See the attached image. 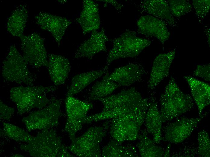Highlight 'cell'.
Here are the masks:
<instances>
[{"label":"cell","instance_id":"obj_1","mask_svg":"<svg viewBox=\"0 0 210 157\" xmlns=\"http://www.w3.org/2000/svg\"><path fill=\"white\" fill-rule=\"evenodd\" d=\"M103 105L100 113L87 116L84 123L111 119L138 110L148 108L149 98L143 97L135 87L123 89L116 94L99 99Z\"/></svg>","mask_w":210,"mask_h":157},{"label":"cell","instance_id":"obj_2","mask_svg":"<svg viewBox=\"0 0 210 157\" xmlns=\"http://www.w3.org/2000/svg\"><path fill=\"white\" fill-rule=\"evenodd\" d=\"M27 144L20 149L35 157H72L62 143L61 137L52 128L41 130Z\"/></svg>","mask_w":210,"mask_h":157},{"label":"cell","instance_id":"obj_3","mask_svg":"<svg viewBox=\"0 0 210 157\" xmlns=\"http://www.w3.org/2000/svg\"><path fill=\"white\" fill-rule=\"evenodd\" d=\"M162 123L171 120L191 110L194 104L192 97L182 91L172 76L160 99Z\"/></svg>","mask_w":210,"mask_h":157},{"label":"cell","instance_id":"obj_4","mask_svg":"<svg viewBox=\"0 0 210 157\" xmlns=\"http://www.w3.org/2000/svg\"><path fill=\"white\" fill-rule=\"evenodd\" d=\"M57 89L55 86L15 87L10 91V98L15 104L17 113L21 115L33 108L41 109L45 107L50 102L46 94Z\"/></svg>","mask_w":210,"mask_h":157},{"label":"cell","instance_id":"obj_5","mask_svg":"<svg viewBox=\"0 0 210 157\" xmlns=\"http://www.w3.org/2000/svg\"><path fill=\"white\" fill-rule=\"evenodd\" d=\"M111 120H107L99 126L89 128L82 135L72 142L67 149L81 157L101 156L100 143L107 134Z\"/></svg>","mask_w":210,"mask_h":157},{"label":"cell","instance_id":"obj_6","mask_svg":"<svg viewBox=\"0 0 210 157\" xmlns=\"http://www.w3.org/2000/svg\"><path fill=\"white\" fill-rule=\"evenodd\" d=\"M113 47L108 54L106 65L120 59L132 58L138 56L151 43L149 40L138 36L135 32L127 30L113 39Z\"/></svg>","mask_w":210,"mask_h":157},{"label":"cell","instance_id":"obj_7","mask_svg":"<svg viewBox=\"0 0 210 157\" xmlns=\"http://www.w3.org/2000/svg\"><path fill=\"white\" fill-rule=\"evenodd\" d=\"M148 109H142L111 119L110 133L113 139L122 143L137 139Z\"/></svg>","mask_w":210,"mask_h":157},{"label":"cell","instance_id":"obj_8","mask_svg":"<svg viewBox=\"0 0 210 157\" xmlns=\"http://www.w3.org/2000/svg\"><path fill=\"white\" fill-rule=\"evenodd\" d=\"M27 65L15 46L11 45L3 62L2 74L3 80L33 85L36 75L29 70Z\"/></svg>","mask_w":210,"mask_h":157},{"label":"cell","instance_id":"obj_9","mask_svg":"<svg viewBox=\"0 0 210 157\" xmlns=\"http://www.w3.org/2000/svg\"><path fill=\"white\" fill-rule=\"evenodd\" d=\"M59 100L53 98L48 105L34 111L22 119L27 131L52 128L59 123V118L63 115Z\"/></svg>","mask_w":210,"mask_h":157},{"label":"cell","instance_id":"obj_10","mask_svg":"<svg viewBox=\"0 0 210 157\" xmlns=\"http://www.w3.org/2000/svg\"><path fill=\"white\" fill-rule=\"evenodd\" d=\"M65 103L67 118L64 129L72 142L76 138V134L81 129L87 113L93 105L73 96H66Z\"/></svg>","mask_w":210,"mask_h":157},{"label":"cell","instance_id":"obj_11","mask_svg":"<svg viewBox=\"0 0 210 157\" xmlns=\"http://www.w3.org/2000/svg\"><path fill=\"white\" fill-rule=\"evenodd\" d=\"M22 56L26 62L30 66L40 68L47 67L48 57L44 39L37 32L23 35L20 38Z\"/></svg>","mask_w":210,"mask_h":157},{"label":"cell","instance_id":"obj_12","mask_svg":"<svg viewBox=\"0 0 210 157\" xmlns=\"http://www.w3.org/2000/svg\"><path fill=\"white\" fill-rule=\"evenodd\" d=\"M207 113L199 117L180 118L162 127L164 140L175 144L180 143L188 138Z\"/></svg>","mask_w":210,"mask_h":157},{"label":"cell","instance_id":"obj_13","mask_svg":"<svg viewBox=\"0 0 210 157\" xmlns=\"http://www.w3.org/2000/svg\"><path fill=\"white\" fill-rule=\"evenodd\" d=\"M35 22L42 30L51 34L59 47L66 29L72 21L66 18L42 11L35 17Z\"/></svg>","mask_w":210,"mask_h":157},{"label":"cell","instance_id":"obj_14","mask_svg":"<svg viewBox=\"0 0 210 157\" xmlns=\"http://www.w3.org/2000/svg\"><path fill=\"white\" fill-rule=\"evenodd\" d=\"M91 32L90 37L84 41L76 51L74 59L86 58L91 59L97 54L107 51L106 43L109 39L103 27L100 31Z\"/></svg>","mask_w":210,"mask_h":157},{"label":"cell","instance_id":"obj_15","mask_svg":"<svg viewBox=\"0 0 210 157\" xmlns=\"http://www.w3.org/2000/svg\"><path fill=\"white\" fill-rule=\"evenodd\" d=\"M138 32L147 37H154L164 44L170 36L166 23L153 16L147 15L141 17L136 23Z\"/></svg>","mask_w":210,"mask_h":157},{"label":"cell","instance_id":"obj_16","mask_svg":"<svg viewBox=\"0 0 210 157\" xmlns=\"http://www.w3.org/2000/svg\"><path fill=\"white\" fill-rule=\"evenodd\" d=\"M174 49L168 52L161 53L154 59L148 83V90L150 92L169 74L170 68L176 54Z\"/></svg>","mask_w":210,"mask_h":157},{"label":"cell","instance_id":"obj_17","mask_svg":"<svg viewBox=\"0 0 210 157\" xmlns=\"http://www.w3.org/2000/svg\"><path fill=\"white\" fill-rule=\"evenodd\" d=\"M145 74L146 71L141 65L132 62L116 68L108 78L120 86H128L141 81Z\"/></svg>","mask_w":210,"mask_h":157},{"label":"cell","instance_id":"obj_18","mask_svg":"<svg viewBox=\"0 0 210 157\" xmlns=\"http://www.w3.org/2000/svg\"><path fill=\"white\" fill-rule=\"evenodd\" d=\"M136 7L139 11L161 19L170 26L176 25L167 2L164 0H145L140 2Z\"/></svg>","mask_w":210,"mask_h":157},{"label":"cell","instance_id":"obj_19","mask_svg":"<svg viewBox=\"0 0 210 157\" xmlns=\"http://www.w3.org/2000/svg\"><path fill=\"white\" fill-rule=\"evenodd\" d=\"M75 21L84 34L98 29L101 23L98 5L92 0H83L82 11Z\"/></svg>","mask_w":210,"mask_h":157},{"label":"cell","instance_id":"obj_20","mask_svg":"<svg viewBox=\"0 0 210 157\" xmlns=\"http://www.w3.org/2000/svg\"><path fill=\"white\" fill-rule=\"evenodd\" d=\"M47 70L50 79L56 86L64 84L68 78L71 69L69 60L60 55H48Z\"/></svg>","mask_w":210,"mask_h":157},{"label":"cell","instance_id":"obj_21","mask_svg":"<svg viewBox=\"0 0 210 157\" xmlns=\"http://www.w3.org/2000/svg\"><path fill=\"white\" fill-rule=\"evenodd\" d=\"M149 104L146 113L144 122L146 130L152 135L153 141L159 144L163 139L162 121L158 110L156 98L153 93L149 97Z\"/></svg>","mask_w":210,"mask_h":157},{"label":"cell","instance_id":"obj_22","mask_svg":"<svg viewBox=\"0 0 210 157\" xmlns=\"http://www.w3.org/2000/svg\"><path fill=\"white\" fill-rule=\"evenodd\" d=\"M190 88L192 98L197 106L199 117L204 109L210 103V85L190 76H184Z\"/></svg>","mask_w":210,"mask_h":157},{"label":"cell","instance_id":"obj_23","mask_svg":"<svg viewBox=\"0 0 210 157\" xmlns=\"http://www.w3.org/2000/svg\"><path fill=\"white\" fill-rule=\"evenodd\" d=\"M108 67L106 65L100 69L83 72L74 76L72 78L66 96H73L82 91L91 83L108 72Z\"/></svg>","mask_w":210,"mask_h":157},{"label":"cell","instance_id":"obj_24","mask_svg":"<svg viewBox=\"0 0 210 157\" xmlns=\"http://www.w3.org/2000/svg\"><path fill=\"white\" fill-rule=\"evenodd\" d=\"M28 17V11L25 5L17 7L9 17L7 29L13 37L21 38L24 34Z\"/></svg>","mask_w":210,"mask_h":157},{"label":"cell","instance_id":"obj_25","mask_svg":"<svg viewBox=\"0 0 210 157\" xmlns=\"http://www.w3.org/2000/svg\"><path fill=\"white\" fill-rule=\"evenodd\" d=\"M136 146L140 156L142 157H163L164 151L148 136L146 130H140Z\"/></svg>","mask_w":210,"mask_h":157},{"label":"cell","instance_id":"obj_26","mask_svg":"<svg viewBox=\"0 0 210 157\" xmlns=\"http://www.w3.org/2000/svg\"><path fill=\"white\" fill-rule=\"evenodd\" d=\"M109 74L108 72H107L100 81L92 86L86 98L91 101L98 100L111 95L120 87L117 83L109 79Z\"/></svg>","mask_w":210,"mask_h":157},{"label":"cell","instance_id":"obj_27","mask_svg":"<svg viewBox=\"0 0 210 157\" xmlns=\"http://www.w3.org/2000/svg\"><path fill=\"white\" fill-rule=\"evenodd\" d=\"M103 157H138L135 147L131 144L122 145L114 139L110 141L101 150Z\"/></svg>","mask_w":210,"mask_h":157},{"label":"cell","instance_id":"obj_28","mask_svg":"<svg viewBox=\"0 0 210 157\" xmlns=\"http://www.w3.org/2000/svg\"><path fill=\"white\" fill-rule=\"evenodd\" d=\"M3 127L2 133L9 138L15 141L28 143L33 136L24 129L7 122H2Z\"/></svg>","mask_w":210,"mask_h":157},{"label":"cell","instance_id":"obj_29","mask_svg":"<svg viewBox=\"0 0 210 157\" xmlns=\"http://www.w3.org/2000/svg\"><path fill=\"white\" fill-rule=\"evenodd\" d=\"M171 13L174 17L179 18L192 11V6L188 1L169 0L167 1Z\"/></svg>","mask_w":210,"mask_h":157},{"label":"cell","instance_id":"obj_30","mask_svg":"<svg viewBox=\"0 0 210 157\" xmlns=\"http://www.w3.org/2000/svg\"><path fill=\"white\" fill-rule=\"evenodd\" d=\"M198 153L201 157H209L210 155V139L208 133L204 130L199 131L197 138Z\"/></svg>","mask_w":210,"mask_h":157},{"label":"cell","instance_id":"obj_31","mask_svg":"<svg viewBox=\"0 0 210 157\" xmlns=\"http://www.w3.org/2000/svg\"><path fill=\"white\" fill-rule=\"evenodd\" d=\"M192 3L199 21H202L209 11L210 0H194Z\"/></svg>","mask_w":210,"mask_h":157},{"label":"cell","instance_id":"obj_32","mask_svg":"<svg viewBox=\"0 0 210 157\" xmlns=\"http://www.w3.org/2000/svg\"><path fill=\"white\" fill-rule=\"evenodd\" d=\"M194 76L202 78L207 82H209L210 79V64L199 65L194 71Z\"/></svg>","mask_w":210,"mask_h":157},{"label":"cell","instance_id":"obj_33","mask_svg":"<svg viewBox=\"0 0 210 157\" xmlns=\"http://www.w3.org/2000/svg\"><path fill=\"white\" fill-rule=\"evenodd\" d=\"M14 109L4 103L1 100L0 101V118L3 122L9 121L13 115Z\"/></svg>","mask_w":210,"mask_h":157},{"label":"cell","instance_id":"obj_34","mask_svg":"<svg viewBox=\"0 0 210 157\" xmlns=\"http://www.w3.org/2000/svg\"><path fill=\"white\" fill-rule=\"evenodd\" d=\"M98 1L104 2L106 4H109L113 6L118 11L121 12L123 5L114 0H102Z\"/></svg>","mask_w":210,"mask_h":157},{"label":"cell","instance_id":"obj_35","mask_svg":"<svg viewBox=\"0 0 210 157\" xmlns=\"http://www.w3.org/2000/svg\"><path fill=\"white\" fill-rule=\"evenodd\" d=\"M170 144H169L166 148L165 151L164 152L163 156L164 157H169L170 156Z\"/></svg>","mask_w":210,"mask_h":157},{"label":"cell","instance_id":"obj_36","mask_svg":"<svg viewBox=\"0 0 210 157\" xmlns=\"http://www.w3.org/2000/svg\"><path fill=\"white\" fill-rule=\"evenodd\" d=\"M23 155L20 154H15L13 155L11 157H23Z\"/></svg>","mask_w":210,"mask_h":157}]
</instances>
